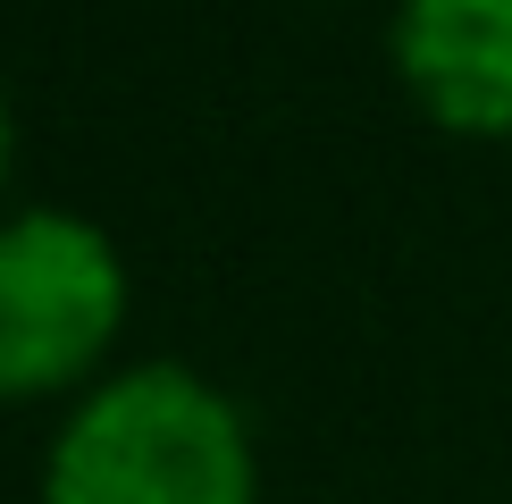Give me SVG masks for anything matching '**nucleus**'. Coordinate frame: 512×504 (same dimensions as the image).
<instances>
[{
	"label": "nucleus",
	"instance_id": "nucleus-2",
	"mask_svg": "<svg viewBox=\"0 0 512 504\" xmlns=\"http://www.w3.org/2000/svg\"><path fill=\"white\" fill-rule=\"evenodd\" d=\"M126 320V261L76 210L0 219V404L59 395L110 353Z\"/></svg>",
	"mask_w": 512,
	"mask_h": 504
},
{
	"label": "nucleus",
	"instance_id": "nucleus-1",
	"mask_svg": "<svg viewBox=\"0 0 512 504\" xmlns=\"http://www.w3.org/2000/svg\"><path fill=\"white\" fill-rule=\"evenodd\" d=\"M252 437L210 378L143 362L68 412L42 504H252Z\"/></svg>",
	"mask_w": 512,
	"mask_h": 504
},
{
	"label": "nucleus",
	"instance_id": "nucleus-3",
	"mask_svg": "<svg viewBox=\"0 0 512 504\" xmlns=\"http://www.w3.org/2000/svg\"><path fill=\"white\" fill-rule=\"evenodd\" d=\"M395 68L454 135H512V0H403Z\"/></svg>",
	"mask_w": 512,
	"mask_h": 504
},
{
	"label": "nucleus",
	"instance_id": "nucleus-4",
	"mask_svg": "<svg viewBox=\"0 0 512 504\" xmlns=\"http://www.w3.org/2000/svg\"><path fill=\"white\" fill-rule=\"evenodd\" d=\"M0 177H9V93H0Z\"/></svg>",
	"mask_w": 512,
	"mask_h": 504
}]
</instances>
